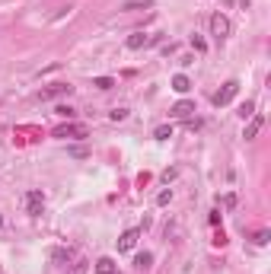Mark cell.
<instances>
[{"instance_id": "8992f818", "label": "cell", "mask_w": 271, "mask_h": 274, "mask_svg": "<svg viewBox=\"0 0 271 274\" xmlns=\"http://www.w3.org/2000/svg\"><path fill=\"white\" fill-rule=\"evenodd\" d=\"M262 128H265V118H262V115H252L249 125H246V134H243V137L252 140V137H258V131H262Z\"/></svg>"}, {"instance_id": "e0dca14e", "label": "cell", "mask_w": 271, "mask_h": 274, "mask_svg": "<svg viewBox=\"0 0 271 274\" xmlns=\"http://www.w3.org/2000/svg\"><path fill=\"white\" fill-rule=\"evenodd\" d=\"M268 239H271V233H268V230L252 233V242H255V246H268Z\"/></svg>"}, {"instance_id": "44dd1931", "label": "cell", "mask_w": 271, "mask_h": 274, "mask_svg": "<svg viewBox=\"0 0 271 274\" xmlns=\"http://www.w3.org/2000/svg\"><path fill=\"white\" fill-rule=\"evenodd\" d=\"M54 112H57V115H64V118H74V115H77L74 109H70V105H57V109H54Z\"/></svg>"}, {"instance_id": "30bf717a", "label": "cell", "mask_w": 271, "mask_h": 274, "mask_svg": "<svg viewBox=\"0 0 271 274\" xmlns=\"http://www.w3.org/2000/svg\"><path fill=\"white\" fill-rule=\"evenodd\" d=\"M172 89L175 93H188V89H192V80H188L185 74H175L172 77Z\"/></svg>"}, {"instance_id": "7c38bea8", "label": "cell", "mask_w": 271, "mask_h": 274, "mask_svg": "<svg viewBox=\"0 0 271 274\" xmlns=\"http://www.w3.org/2000/svg\"><path fill=\"white\" fill-rule=\"evenodd\" d=\"M150 265H153V255H150V252H140V255L134 258V268H137V271H144V268H150Z\"/></svg>"}, {"instance_id": "8fae6325", "label": "cell", "mask_w": 271, "mask_h": 274, "mask_svg": "<svg viewBox=\"0 0 271 274\" xmlns=\"http://www.w3.org/2000/svg\"><path fill=\"white\" fill-rule=\"evenodd\" d=\"M118 268H115V261L112 258H99L96 261V274H115Z\"/></svg>"}, {"instance_id": "2e32d148", "label": "cell", "mask_w": 271, "mask_h": 274, "mask_svg": "<svg viewBox=\"0 0 271 274\" xmlns=\"http://www.w3.org/2000/svg\"><path fill=\"white\" fill-rule=\"evenodd\" d=\"M93 86H96V89H112L115 80L112 77H96V80H93Z\"/></svg>"}, {"instance_id": "d4e9b609", "label": "cell", "mask_w": 271, "mask_h": 274, "mask_svg": "<svg viewBox=\"0 0 271 274\" xmlns=\"http://www.w3.org/2000/svg\"><path fill=\"white\" fill-rule=\"evenodd\" d=\"M115 274H118V271H115Z\"/></svg>"}, {"instance_id": "277c9868", "label": "cell", "mask_w": 271, "mask_h": 274, "mask_svg": "<svg viewBox=\"0 0 271 274\" xmlns=\"http://www.w3.org/2000/svg\"><path fill=\"white\" fill-rule=\"evenodd\" d=\"M137 239H140V230H125L118 236V252H131V249L137 246Z\"/></svg>"}, {"instance_id": "ba28073f", "label": "cell", "mask_w": 271, "mask_h": 274, "mask_svg": "<svg viewBox=\"0 0 271 274\" xmlns=\"http://www.w3.org/2000/svg\"><path fill=\"white\" fill-rule=\"evenodd\" d=\"M147 42H150V39H147L144 32H131V35H128V42H125V45H128V48H131V51H140V48H144Z\"/></svg>"}, {"instance_id": "ffe728a7", "label": "cell", "mask_w": 271, "mask_h": 274, "mask_svg": "<svg viewBox=\"0 0 271 274\" xmlns=\"http://www.w3.org/2000/svg\"><path fill=\"white\" fill-rule=\"evenodd\" d=\"M169 201H172V192H160V195H157V204H160V207H166Z\"/></svg>"}, {"instance_id": "9a60e30c", "label": "cell", "mask_w": 271, "mask_h": 274, "mask_svg": "<svg viewBox=\"0 0 271 274\" xmlns=\"http://www.w3.org/2000/svg\"><path fill=\"white\" fill-rule=\"evenodd\" d=\"M70 255H74L70 249H54V252H51V261H57V265H61V261H70Z\"/></svg>"}, {"instance_id": "52a82bcc", "label": "cell", "mask_w": 271, "mask_h": 274, "mask_svg": "<svg viewBox=\"0 0 271 274\" xmlns=\"http://www.w3.org/2000/svg\"><path fill=\"white\" fill-rule=\"evenodd\" d=\"M192 112H195V102H188V99H182V102L172 105V115H175V118H192Z\"/></svg>"}, {"instance_id": "5bb4252c", "label": "cell", "mask_w": 271, "mask_h": 274, "mask_svg": "<svg viewBox=\"0 0 271 274\" xmlns=\"http://www.w3.org/2000/svg\"><path fill=\"white\" fill-rule=\"evenodd\" d=\"M61 93H70V86H67V83H57V86L45 89V93H42V99H48V96H61Z\"/></svg>"}, {"instance_id": "4fadbf2b", "label": "cell", "mask_w": 271, "mask_h": 274, "mask_svg": "<svg viewBox=\"0 0 271 274\" xmlns=\"http://www.w3.org/2000/svg\"><path fill=\"white\" fill-rule=\"evenodd\" d=\"M172 131H175L172 125H160L157 131H153V137H157V140H169V137H172Z\"/></svg>"}, {"instance_id": "7a4b0ae2", "label": "cell", "mask_w": 271, "mask_h": 274, "mask_svg": "<svg viewBox=\"0 0 271 274\" xmlns=\"http://www.w3.org/2000/svg\"><path fill=\"white\" fill-rule=\"evenodd\" d=\"M26 214H32V217H39L42 214V207H45V195L39 192V188H32V192H26Z\"/></svg>"}, {"instance_id": "cb8c5ba5", "label": "cell", "mask_w": 271, "mask_h": 274, "mask_svg": "<svg viewBox=\"0 0 271 274\" xmlns=\"http://www.w3.org/2000/svg\"><path fill=\"white\" fill-rule=\"evenodd\" d=\"M0 230H4V217H0Z\"/></svg>"}, {"instance_id": "603a6c76", "label": "cell", "mask_w": 271, "mask_h": 274, "mask_svg": "<svg viewBox=\"0 0 271 274\" xmlns=\"http://www.w3.org/2000/svg\"><path fill=\"white\" fill-rule=\"evenodd\" d=\"M83 271H86V261H80V265L74 268V274H83Z\"/></svg>"}, {"instance_id": "5b68a950", "label": "cell", "mask_w": 271, "mask_h": 274, "mask_svg": "<svg viewBox=\"0 0 271 274\" xmlns=\"http://www.w3.org/2000/svg\"><path fill=\"white\" fill-rule=\"evenodd\" d=\"M51 134L54 137H86V128L83 125H61V128H54Z\"/></svg>"}, {"instance_id": "7402d4cb", "label": "cell", "mask_w": 271, "mask_h": 274, "mask_svg": "<svg viewBox=\"0 0 271 274\" xmlns=\"http://www.w3.org/2000/svg\"><path fill=\"white\" fill-rule=\"evenodd\" d=\"M109 118H112V121H125V118H128V109H115Z\"/></svg>"}, {"instance_id": "ac0fdd59", "label": "cell", "mask_w": 271, "mask_h": 274, "mask_svg": "<svg viewBox=\"0 0 271 274\" xmlns=\"http://www.w3.org/2000/svg\"><path fill=\"white\" fill-rule=\"evenodd\" d=\"M252 115H255V105L252 102H243L239 105V118H252Z\"/></svg>"}, {"instance_id": "d6986e66", "label": "cell", "mask_w": 271, "mask_h": 274, "mask_svg": "<svg viewBox=\"0 0 271 274\" xmlns=\"http://www.w3.org/2000/svg\"><path fill=\"white\" fill-rule=\"evenodd\" d=\"M192 48H195V51H207V45H204L201 35H192Z\"/></svg>"}, {"instance_id": "3957f363", "label": "cell", "mask_w": 271, "mask_h": 274, "mask_svg": "<svg viewBox=\"0 0 271 274\" xmlns=\"http://www.w3.org/2000/svg\"><path fill=\"white\" fill-rule=\"evenodd\" d=\"M230 19L227 16H223V13H214V16H210V35H217V39H227V35H230Z\"/></svg>"}, {"instance_id": "6da1fadb", "label": "cell", "mask_w": 271, "mask_h": 274, "mask_svg": "<svg viewBox=\"0 0 271 274\" xmlns=\"http://www.w3.org/2000/svg\"><path fill=\"white\" fill-rule=\"evenodd\" d=\"M236 93H239V83H236V80H227V83H223V86L214 93V99H210V102H214L217 109H220V105L233 102V96H236Z\"/></svg>"}, {"instance_id": "9c48e42d", "label": "cell", "mask_w": 271, "mask_h": 274, "mask_svg": "<svg viewBox=\"0 0 271 274\" xmlns=\"http://www.w3.org/2000/svg\"><path fill=\"white\" fill-rule=\"evenodd\" d=\"M150 7H153V0H125L122 10H128V13H137V10H150Z\"/></svg>"}]
</instances>
